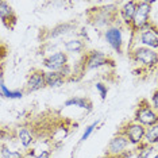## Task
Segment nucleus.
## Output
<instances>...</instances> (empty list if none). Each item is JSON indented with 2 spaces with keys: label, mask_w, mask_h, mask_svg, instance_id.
I'll return each mask as SVG.
<instances>
[{
  "label": "nucleus",
  "mask_w": 158,
  "mask_h": 158,
  "mask_svg": "<svg viewBox=\"0 0 158 158\" xmlns=\"http://www.w3.org/2000/svg\"><path fill=\"white\" fill-rule=\"evenodd\" d=\"M150 14V4L146 2L141 3L139 6H136V12L134 16V24L135 27H143L147 23Z\"/></svg>",
  "instance_id": "f257e3e1"
},
{
  "label": "nucleus",
  "mask_w": 158,
  "mask_h": 158,
  "mask_svg": "<svg viewBox=\"0 0 158 158\" xmlns=\"http://www.w3.org/2000/svg\"><path fill=\"white\" fill-rule=\"evenodd\" d=\"M45 66L53 72H58L64 66H66V56L64 53H56L45 61Z\"/></svg>",
  "instance_id": "f03ea898"
},
{
  "label": "nucleus",
  "mask_w": 158,
  "mask_h": 158,
  "mask_svg": "<svg viewBox=\"0 0 158 158\" xmlns=\"http://www.w3.org/2000/svg\"><path fill=\"white\" fill-rule=\"evenodd\" d=\"M135 57H136V60L141 61V62L145 64V65H154V64H157V61H158V57H157L156 53H154L153 50L145 49V48L136 49Z\"/></svg>",
  "instance_id": "7ed1b4c3"
},
{
  "label": "nucleus",
  "mask_w": 158,
  "mask_h": 158,
  "mask_svg": "<svg viewBox=\"0 0 158 158\" xmlns=\"http://www.w3.org/2000/svg\"><path fill=\"white\" fill-rule=\"evenodd\" d=\"M46 84V73L44 72H34L28 78L27 87L28 91H38Z\"/></svg>",
  "instance_id": "20e7f679"
},
{
  "label": "nucleus",
  "mask_w": 158,
  "mask_h": 158,
  "mask_svg": "<svg viewBox=\"0 0 158 158\" xmlns=\"http://www.w3.org/2000/svg\"><path fill=\"white\" fill-rule=\"evenodd\" d=\"M128 145V139L124 138V136H116L112 141L110 142L108 145V153L111 156H118L122 152H124V149Z\"/></svg>",
  "instance_id": "39448f33"
},
{
  "label": "nucleus",
  "mask_w": 158,
  "mask_h": 158,
  "mask_svg": "<svg viewBox=\"0 0 158 158\" xmlns=\"http://www.w3.org/2000/svg\"><path fill=\"white\" fill-rule=\"evenodd\" d=\"M106 38L107 41L110 42V45L112 46L115 50H118V52H120L122 49V33L119 28H110V30H107L106 33Z\"/></svg>",
  "instance_id": "423d86ee"
},
{
  "label": "nucleus",
  "mask_w": 158,
  "mask_h": 158,
  "mask_svg": "<svg viewBox=\"0 0 158 158\" xmlns=\"http://www.w3.org/2000/svg\"><path fill=\"white\" fill-rule=\"evenodd\" d=\"M136 119L143 124L153 126V124H156V122L158 120V116L153 112V110H150V108L146 107V108H142V110L138 111V114H136Z\"/></svg>",
  "instance_id": "0eeeda50"
},
{
  "label": "nucleus",
  "mask_w": 158,
  "mask_h": 158,
  "mask_svg": "<svg viewBox=\"0 0 158 158\" xmlns=\"http://www.w3.org/2000/svg\"><path fill=\"white\" fill-rule=\"evenodd\" d=\"M127 134L131 143H138L145 135V128L141 124H131L127 128Z\"/></svg>",
  "instance_id": "6e6552de"
},
{
  "label": "nucleus",
  "mask_w": 158,
  "mask_h": 158,
  "mask_svg": "<svg viewBox=\"0 0 158 158\" xmlns=\"http://www.w3.org/2000/svg\"><path fill=\"white\" fill-rule=\"evenodd\" d=\"M46 84L49 87H61L64 84V74L61 72H50V73H46Z\"/></svg>",
  "instance_id": "1a4fd4ad"
},
{
  "label": "nucleus",
  "mask_w": 158,
  "mask_h": 158,
  "mask_svg": "<svg viewBox=\"0 0 158 158\" xmlns=\"http://www.w3.org/2000/svg\"><path fill=\"white\" fill-rule=\"evenodd\" d=\"M104 62H106V56H104L103 53L93 52L88 58V68L89 69H95V68L104 65Z\"/></svg>",
  "instance_id": "9d476101"
},
{
  "label": "nucleus",
  "mask_w": 158,
  "mask_h": 158,
  "mask_svg": "<svg viewBox=\"0 0 158 158\" xmlns=\"http://www.w3.org/2000/svg\"><path fill=\"white\" fill-rule=\"evenodd\" d=\"M135 12H136V4L134 2H130V3H126L122 8V15H123V19L124 22H131L134 20V16H135Z\"/></svg>",
  "instance_id": "9b49d317"
},
{
  "label": "nucleus",
  "mask_w": 158,
  "mask_h": 158,
  "mask_svg": "<svg viewBox=\"0 0 158 158\" xmlns=\"http://www.w3.org/2000/svg\"><path fill=\"white\" fill-rule=\"evenodd\" d=\"M141 41H142V44L150 46V48H158V37L150 30L143 31L141 35Z\"/></svg>",
  "instance_id": "f8f14e48"
},
{
  "label": "nucleus",
  "mask_w": 158,
  "mask_h": 158,
  "mask_svg": "<svg viewBox=\"0 0 158 158\" xmlns=\"http://www.w3.org/2000/svg\"><path fill=\"white\" fill-rule=\"evenodd\" d=\"M0 18H2L3 22H7L10 18H12V19H14L11 7L7 6L6 2H0Z\"/></svg>",
  "instance_id": "ddd939ff"
},
{
  "label": "nucleus",
  "mask_w": 158,
  "mask_h": 158,
  "mask_svg": "<svg viewBox=\"0 0 158 158\" xmlns=\"http://www.w3.org/2000/svg\"><path fill=\"white\" fill-rule=\"evenodd\" d=\"M65 106L66 107H69V106H77V107H80V108H87V110H91V103L88 102V100H85V99H70V100H68V102L65 103Z\"/></svg>",
  "instance_id": "4468645a"
},
{
  "label": "nucleus",
  "mask_w": 158,
  "mask_h": 158,
  "mask_svg": "<svg viewBox=\"0 0 158 158\" xmlns=\"http://www.w3.org/2000/svg\"><path fill=\"white\" fill-rule=\"evenodd\" d=\"M146 138H147V141H149L150 143L158 142V124H153L152 127L147 130Z\"/></svg>",
  "instance_id": "2eb2a0df"
},
{
  "label": "nucleus",
  "mask_w": 158,
  "mask_h": 158,
  "mask_svg": "<svg viewBox=\"0 0 158 158\" xmlns=\"http://www.w3.org/2000/svg\"><path fill=\"white\" fill-rule=\"evenodd\" d=\"M19 139L24 147L30 146L31 142H33V136H31V134L26 130V128H22V130L19 131Z\"/></svg>",
  "instance_id": "dca6fc26"
},
{
  "label": "nucleus",
  "mask_w": 158,
  "mask_h": 158,
  "mask_svg": "<svg viewBox=\"0 0 158 158\" xmlns=\"http://www.w3.org/2000/svg\"><path fill=\"white\" fill-rule=\"evenodd\" d=\"M2 93H3V96H6V98H10V99H20V98H22V92L8 91L7 87L4 85V82H3V80H2Z\"/></svg>",
  "instance_id": "f3484780"
},
{
  "label": "nucleus",
  "mask_w": 158,
  "mask_h": 158,
  "mask_svg": "<svg viewBox=\"0 0 158 158\" xmlns=\"http://www.w3.org/2000/svg\"><path fill=\"white\" fill-rule=\"evenodd\" d=\"M65 48H66L68 52L77 53V52H80V50L82 49V44L80 41H69V42H66Z\"/></svg>",
  "instance_id": "a211bd4d"
},
{
  "label": "nucleus",
  "mask_w": 158,
  "mask_h": 158,
  "mask_svg": "<svg viewBox=\"0 0 158 158\" xmlns=\"http://www.w3.org/2000/svg\"><path fill=\"white\" fill-rule=\"evenodd\" d=\"M2 156L3 158H23V156L18 152H10L8 149H6L3 146V150H2Z\"/></svg>",
  "instance_id": "6ab92c4d"
},
{
  "label": "nucleus",
  "mask_w": 158,
  "mask_h": 158,
  "mask_svg": "<svg viewBox=\"0 0 158 158\" xmlns=\"http://www.w3.org/2000/svg\"><path fill=\"white\" fill-rule=\"evenodd\" d=\"M96 127V123H93V124H91V126H88L87 127V130L84 131V134H82V136H81V142H84L85 139H88V136L92 134V131H93V128Z\"/></svg>",
  "instance_id": "aec40b11"
},
{
  "label": "nucleus",
  "mask_w": 158,
  "mask_h": 158,
  "mask_svg": "<svg viewBox=\"0 0 158 158\" xmlns=\"http://www.w3.org/2000/svg\"><path fill=\"white\" fill-rule=\"evenodd\" d=\"M152 152H153V149H152V147H149V149H145L142 153H139L138 158H149V156H150V154H152Z\"/></svg>",
  "instance_id": "412c9836"
},
{
  "label": "nucleus",
  "mask_w": 158,
  "mask_h": 158,
  "mask_svg": "<svg viewBox=\"0 0 158 158\" xmlns=\"http://www.w3.org/2000/svg\"><path fill=\"white\" fill-rule=\"evenodd\" d=\"M96 88H98L99 92L102 93V99H106V96H107V88H104L103 84H96Z\"/></svg>",
  "instance_id": "4be33fe9"
},
{
  "label": "nucleus",
  "mask_w": 158,
  "mask_h": 158,
  "mask_svg": "<svg viewBox=\"0 0 158 158\" xmlns=\"http://www.w3.org/2000/svg\"><path fill=\"white\" fill-rule=\"evenodd\" d=\"M37 158H50V156H49V153H48V152H44L42 154H39Z\"/></svg>",
  "instance_id": "5701e85b"
},
{
  "label": "nucleus",
  "mask_w": 158,
  "mask_h": 158,
  "mask_svg": "<svg viewBox=\"0 0 158 158\" xmlns=\"http://www.w3.org/2000/svg\"><path fill=\"white\" fill-rule=\"evenodd\" d=\"M154 104H156V107H157V108H158V92L156 93V95H154Z\"/></svg>",
  "instance_id": "b1692460"
},
{
  "label": "nucleus",
  "mask_w": 158,
  "mask_h": 158,
  "mask_svg": "<svg viewBox=\"0 0 158 158\" xmlns=\"http://www.w3.org/2000/svg\"><path fill=\"white\" fill-rule=\"evenodd\" d=\"M154 158H158V154H157V156H156V157H154Z\"/></svg>",
  "instance_id": "393cba45"
},
{
  "label": "nucleus",
  "mask_w": 158,
  "mask_h": 158,
  "mask_svg": "<svg viewBox=\"0 0 158 158\" xmlns=\"http://www.w3.org/2000/svg\"><path fill=\"white\" fill-rule=\"evenodd\" d=\"M102 158H110V157H102Z\"/></svg>",
  "instance_id": "a878e982"
}]
</instances>
